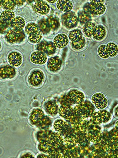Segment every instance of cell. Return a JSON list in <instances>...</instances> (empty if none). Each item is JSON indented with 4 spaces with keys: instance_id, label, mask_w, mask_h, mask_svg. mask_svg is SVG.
Returning a JSON list of instances; mask_svg holds the SVG:
<instances>
[{
    "instance_id": "cell-35",
    "label": "cell",
    "mask_w": 118,
    "mask_h": 158,
    "mask_svg": "<svg viewBox=\"0 0 118 158\" xmlns=\"http://www.w3.org/2000/svg\"><path fill=\"white\" fill-rule=\"evenodd\" d=\"M38 26L39 29L40 30L42 33L46 34L50 32V29L48 23L46 19H43L41 20L39 22Z\"/></svg>"
},
{
    "instance_id": "cell-44",
    "label": "cell",
    "mask_w": 118,
    "mask_h": 158,
    "mask_svg": "<svg viewBox=\"0 0 118 158\" xmlns=\"http://www.w3.org/2000/svg\"><path fill=\"white\" fill-rule=\"evenodd\" d=\"M104 1L100 0V1H91V5H97V4H104Z\"/></svg>"
},
{
    "instance_id": "cell-14",
    "label": "cell",
    "mask_w": 118,
    "mask_h": 158,
    "mask_svg": "<svg viewBox=\"0 0 118 158\" xmlns=\"http://www.w3.org/2000/svg\"><path fill=\"white\" fill-rule=\"evenodd\" d=\"M62 62L58 56L50 58L47 62V68L50 71L56 72L60 70L61 67Z\"/></svg>"
},
{
    "instance_id": "cell-18",
    "label": "cell",
    "mask_w": 118,
    "mask_h": 158,
    "mask_svg": "<svg viewBox=\"0 0 118 158\" xmlns=\"http://www.w3.org/2000/svg\"><path fill=\"white\" fill-rule=\"evenodd\" d=\"M58 112L60 116L65 119H71L74 116L73 108L68 105L61 106L58 109Z\"/></svg>"
},
{
    "instance_id": "cell-43",
    "label": "cell",
    "mask_w": 118,
    "mask_h": 158,
    "mask_svg": "<svg viewBox=\"0 0 118 158\" xmlns=\"http://www.w3.org/2000/svg\"><path fill=\"white\" fill-rule=\"evenodd\" d=\"M8 24L4 23L0 21V33H4L7 30Z\"/></svg>"
},
{
    "instance_id": "cell-29",
    "label": "cell",
    "mask_w": 118,
    "mask_h": 158,
    "mask_svg": "<svg viewBox=\"0 0 118 158\" xmlns=\"http://www.w3.org/2000/svg\"><path fill=\"white\" fill-rule=\"evenodd\" d=\"M107 51L109 57H114L118 53L117 45L113 42H109L106 46Z\"/></svg>"
},
{
    "instance_id": "cell-45",
    "label": "cell",
    "mask_w": 118,
    "mask_h": 158,
    "mask_svg": "<svg viewBox=\"0 0 118 158\" xmlns=\"http://www.w3.org/2000/svg\"><path fill=\"white\" fill-rule=\"evenodd\" d=\"M22 157H34V156H33V155H32V154L30 153H27L25 154L23 156H22Z\"/></svg>"
},
{
    "instance_id": "cell-50",
    "label": "cell",
    "mask_w": 118,
    "mask_h": 158,
    "mask_svg": "<svg viewBox=\"0 0 118 158\" xmlns=\"http://www.w3.org/2000/svg\"><path fill=\"white\" fill-rule=\"evenodd\" d=\"M1 2L0 1V9H1Z\"/></svg>"
},
{
    "instance_id": "cell-36",
    "label": "cell",
    "mask_w": 118,
    "mask_h": 158,
    "mask_svg": "<svg viewBox=\"0 0 118 158\" xmlns=\"http://www.w3.org/2000/svg\"><path fill=\"white\" fill-rule=\"evenodd\" d=\"M39 30L38 25L34 23H28L25 29V32L28 35L37 31H39Z\"/></svg>"
},
{
    "instance_id": "cell-6",
    "label": "cell",
    "mask_w": 118,
    "mask_h": 158,
    "mask_svg": "<svg viewBox=\"0 0 118 158\" xmlns=\"http://www.w3.org/2000/svg\"><path fill=\"white\" fill-rule=\"evenodd\" d=\"M74 116L80 119L88 118L91 115V111L88 107L82 104H77L73 108Z\"/></svg>"
},
{
    "instance_id": "cell-15",
    "label": "cell",
    "mask_w": 118,
    "mask_h": 158,
    "mask_svg": "<svg viewBox=\"0 0 118 158\" xmlns=\"http://www.w3.org/2000/svg\"><path fill=\"white\" fill-rule=\"evenodd\" d=\"M69 41V39L66 35L64 33H60L54 38L53 44L57 48L62 49L67 46Z\"/></svg>"
},
{
    "instance_id": "cell-30",
    "label": "cell",
    "mask_w": 118,
    "mask_h": 158,
    "mask_svg": "<svg viewBox=\"0 0 118 158\" xmlns=\"http://www.w3.org/2000/svg\"><path fill=\"white\" fill-rule=\"evenodd\" d=\"M83 37L82 32L80 29L73 30L69 34V38L71 42L78 40Z\"/></svg>"
},
{
    "instance_id": "cell-11",
    "label": "cell",
    "mask_w": 118,
    "mask_h": 158,
    "mask_svg": "<svg viewBox=\"0 0 118 158\" xmlns=\"http://www.w3.org/2000/svg\"><path fill=\"white\" fill-rule=\"evenodd\" d=\"M30 60L33 64L43 65L47 62V55L44 53L38 51L32 53L31 55Z\"/></svg>"
},
{
    "instance_id": "cell-8",
    "label": "cell",
    "mask_w": 118,
    "mask_h": 158,
    "mask_svg": "<svg viewBox=\"0 0 118 158\" xmlns=\"http://www.w3.org/2000/svg\"><path fill=\"white\" fill-rule=\"evenodd\" d=\"M67 98L73 104H79L82 103L85 98V95L82 92L77 89H73L69 92Z\"/></svg>"
},
{
    "instance_id": "cell-49",
    "label": "cell",
    "mask_w": 118,
    "mask_h": 158,
    "mask_svg": "<svg viewBox=\"0 0 118 158\" xmlns=\"http://www.w3.org/2000/svg\"><path fill=\"white\" fill-rule=\"evenodd\" d=\"M1 48H2V44H1V42L0 41V49H1Z\"/></svg>"
},
{
    "instance_id": "cell-16",
    "label": "cell",
    "mask_w": 118,
    "mask_h": 158,
    "mask_svg": "<svg viewBox=\"0 0 118 158\" xmlns=\"http://www.w3.org/2000/svg\"><path fill=\"white\" fill-rule=\"evenodd\" d=\"M33 7L36 12L43 15H47L50 10V7L48 4L43 1H36Z\"/></svg>"
},
{
    "instance_id": "cell-39",
    "label": "cell",
    "mask_w": 118,
    "mask_h": 158,
    "mask_svg": "<svg viewBox=\"0 0 118 158\" xmlns=\"http://www.w3.org/2000/svg\"><path fill=\"white\" fill-rule=\"evenodd\" d=\"M98 56L103 59H107L109 57L107 51L106 49V45H102L100 46L98 49Z\"/></svg>"
},
{
    "instance_id": "cell-21",
    "label": "cell",
    "mask_w": 118,
    "mask_h": 158,
    "mask_svg": "<svg viewBox=\"0 0 118 158\" xmlns=\"http://www.w3.org/2000/svg\"><path fill=\"white\" fill-rule=\"evenodd\" d=\"M87 137L90 142L97 143L101 140L102 133L98 130H91L86 133Z\"/></svg>"
},
{
    "instance_id": "cell-23",
    "label": "cell",
    "mask_w": 118,
    "mask_h": 158,
    "mask_svg": "<svg viewBox=\"0 0 118 158\" xmlns=\"http://www.w3.org/2000/svg\"><path fill=\"white\" fill-rule=\"evenodd\" d=\"M106 35V30L104 27L102 25H98L92 35L93 39L97 41H100L105 37Z\"/></svg>"
},
{
    "instance_id": "cell-47",
    "label": "cell",
    "mask_w": 118,
    "mask_h": 158,
    "mask_svg": "<svg viewBox=\"0 0 118 158\" xmlns=\"http://www.w3.org/2000/svg\"><path fill=\"white\" fill-rule=\"evenodd\" d=\"M15 2L16 5H17L18 6H22L23 5L25 1H15Z\"/></svg>"
},
{
    "instance_id": "cell-38",
    "label": "cell",
    "mask_w": 118,
    "mask_h": 158,
    "mask_svg": "<svg viewBox=\"0 0 118 158\" xmlns=\"http://www.w3.org/2000/svg\"><path fill=\"white\" fill-rule=\"evenodd\" d=\"M108 144L109 148L113 150L118 149V135L117 133L111 137L108 142Z\"/></svg>"
},
{
    "instance_id": "cell-13",
    "label": "cell",
    "mask_w": 118,
    "mask_h": 158,
    "mask_svg": "<svg viewBox=\"0 0 118 158\" xmlns=\"http://www.w3.org/2000/svg\"><path fill=\"white\" fill-rule=\"evenodd\" d=\"M8 63L12 67H19L22 63V55L18 52H11L8 55Z\"/></svg>"
},
{
    "instance_id": "cell-20",
    "label": "cell",
    "mask_w": 118,
    "mask_h": 158,
    "mask_svg": "<svg viewBox=\"0 0 118 158\" xmlns=\"http://www.w3.org/2000/svg\"><path fill=\"white\" fill-rule=\"evenodd\" d=\"M77 144L81 148H85L89 145L90 142L87 137L86 132L79 131L75 135Z\"/></svg>"
},
{
    "instance_id": "cell-33",
    "label": "cell",
    "mask_w": 118,
    "mask_h": 158,
    "mask_svg": "<svg viewBox=\"0 0 118 158\" xmlns=\"http://www.w3.org/2000/svg\"><path fill=\"white\" fill-rule=\"evenodd\" d=\"M1 6L5 10L12 11L16 6L15 1L5 0L1 1Z\"/></svg>"
},
{
    "instance_id": "cell-5",
    "label": "cell",
    "mask_w": 118,
    "mask_h": 158,
    "mask_svg": "<svg viewBox=\"0 0 118 158\" xmlns=\"http://www.w3.org/2000/svg\"><path fill=\"white\" fill-rule=\"evenodd\" d=\"M62 22L65 27L68 29H71L77 26L78 19L74 13H68L63 15Z\"/></svg>"
},
{
    "instance_id": "cell-46",
    "label": "cell",
    "mask_w": 118,
    "mask_h": 158,
    "mask_svg": "<svg viewBox=\"0 0 118 158\" xmlns=\"http://www.w3.org/2000/svg\"><path fill=\"white\" fill-rule=\"evenodd\" d=\"M38 158H49V155L47 154H40L37 156Z\"/></svg>"
},
{
    "instance_id": "cell-1",
    "label": "cell",
    "mask_w": 118,
    "mask_h": 158,
    "mask_svg": "<svg viewBox=\"0 0 118 158\" xmlns=\"http://www.w3.org/2000/svg\"><path fill=\"white\" fill-rule=\"evenodd\" d=\"M111 115L108 111L102 110L92 114L91 118L92 123L97 125L106 123L110 120Z\"/></svg>"
},
{
    "instance_id": "cell-31",
    "label": "cell",
    "mask_w": 118,
    "mask_h": 158,
    "mask_svg": "<svg viewBox=\"0 0 118 158\" xmlns=\"http://www.w3.org/2000/svg\"><path fill=\"white\" fill-rule=\"evenodd\" d=\"M43 35L42 32L40 31H39L29 35L28 39L30 43L37 44L41 41Z\"/></svg>"
},
{
    "instance_id": "cell-25",
    "label": "cell",
    "mask_w": 118,
    "mask_h": 158,
    "mask_svg": "<svg viewBox=\"0 0 118 158\" xmlns=\"http://www.w3.org/2000/svg\"><path fill=\"white\" fill-rule=\"evenodd\" d=\"M58 107L57 104L54 101H49L45 105L46 112L52 116L57 115L58 112Z\"/></svg>"
},
{
    "instance_id": "cell-12",
    "label": "cell",
    "mask_w": 118,
    "mask_h": 158,
    "mask_svg": "<svg viewBox=\"0 0 118 158\" xmlns=\"http://www.w3.org/2000/svg\"><path fill=\"white\" fill-rule=\"evenodd\" d=\"M48 141L53 147L57 148L62 145L64 142V139L61 134L57 132H55L49 135Z\"/></svg>"
},
{
    "instance_id": "cell-17",
    "label": "cell",
    "mask_w": 118,
    "mask_h": 158,
    "mask_svg": "<svg viewBox=\"0 0 118 158\" xmlns=\"http://www.w3.org/2000/svg\"><path fill=\"white\" fill-rule=\"evenodd\" d=\"M16 73L15 69L10 66L6 65L0 68V78H12L15 77Z\"/></svg>"
},
{
    "instance_id": "cell-22",
    "label": "cell",
    "mask_w": 118,
    "mask_h": 158,
    "mask_svg": "<svg viewBox=\"0 0 118 158\" xmlns=\"http://www.w3.org/2000/svg\"><path fill=\"white\" fill-rule=\"evenodd\" d=\"M57 9L63 12L68 13L73 9V4L70 1L60 0L57 1Z\"/></svg>"
},
{
    "instance_id": "cell-26",
    "label": "cell",
    "mask_w": 118,
    "mask_h": 158,
    "mask_svg": "<svg viewBox=\"0 0 118 158\" xmlns=\"http://www.w3.org/2000/svg\"><path fill=\"white\" fill-rule=\"evenodd\" d=\"M96 26V24L94 23L88 22L85 24L83 28V32L87 37H91L93 35Z\"/></svg>"
},
{
    "instance_id": "cell-41",
    "label": "cell",
    "mask_w": 118,
    "mask_h": 158,
    "mask_svg": "<svg viewBox=\"0 0 118 158\" xmlns=\"http://www.w3.org/2000/svg\"><path fill=\"white\" fill-rule=\"evenodd\" d=\"M79 19L82 23H87L89 19V17L88 14L85 13H82L79 16Z\"/></svg>"
},
{
    "instance_id": "cell-48",
    "label": "cell",
    "mask_w": 118,
    "mask_h": 158,
    "mask_svg": "<svg viewBox=\"0 0 118 158\" xmlns=\"http://www.w3.org/2000/svg\"><path fill=\"white\" fill-rule=\"evenodd\" d=\"M57 1H47V2L50 3H54L57 2Z\"/></svg>"
},
{
    "instance_id": "cell-24",
    "label": "cell",
    "mask_w": 118,
    "mask_h": 158,
    "mask_svg": "<svg viewBox=\"0 0 118 158\" xmlns=\"http://www.w3.org/2000/svg\"><path fill=\"white\" fill-rule=\"evenodd\" d=\"M15 17V14L12 11L4 10L0 15V21L8 25Z\"/></svg>"
},
{
    "instance_id": "cell-27",
    "label": "cell",
    "mask_w": 118,
    "mask_h": 158,
    "mask_svg": "<svg viewBox=\"0 0 118 158\" xmlns=\"http://www.w3.org/2000/svg\"><path fill=\"white\" fill-rule=\"evenodd\" d=\"M54 148L48 141H44L40 142L38 145L39 150L43 153L48 154L54 150Z\"/></svg>"
},
{
    "instance_id": "cell-19",
    "label": "cell",
    "mask_w": 118,
    "mask_h": 158,
    "mask_svg": "<svg viewBox=\"0 0 118 158\" xmlns=\"http://www.w3.org/2000/svg\"><path fill=\"white\" fill-rule=\"evenodd\" d=\"M26 24L24 19L22 17H15L10 24V26L14 31L17 32L22 31Z\"/></svg>"
},
{
    "instance_id": "cell-2",
    "label": "cell",
    "mask_w": 118,
    "mask_h": 158,
    "mask_svg": "<svg viewBox=\"0 0 118 158\" xmlns=\"http://www.w3.org/2000/svg\"><path fill=\"white\" fill-rule=\"evenodd\" d=\"M92 103L98 109L104 110L107 107L108 100L102 93H95L91 97Z\"/></svg>"
},
{
    "instance_id": "cell-28",
    "label": "cell",
    "mask_w": 118,
    "mask_h": 158,
    "mask_svg": "<svg viewBox=\"0 0 118 158\" xmlns=\"http://www.w3.org/2000/svg\"><path fill=\"white\" fill-rule=\"evenodd\" d=\"M65 136L64 139V142L65 143L66 147L69 148L75 147L77 145L75 136L70 135L69 133Z\"/></svg>"
},
{
    "instance_id": "cell-34",
    "label": "cell",
    "mask_w": 118,
    "mask_h": 158,
    "mask_svg": "<svg viewBox=\"0 0 118 158\" xmlns=\"http://www.w3.org/2000/svg\"><path fill=\"white\" fill-rule=\"evenodd\" d=\"M64 158L78 157L80 155L74 148H66L63 154Z\"/></svg>"
},
{
    "instance_id": "cell-4",
    "label": "cell",
    "mask_w": 118,
    "mask_h": 158,
    "mask_svg": "<svg viewBox=\"0 0 118 158\" xmlns=\"http://www.w3.org/2000/svg\"><path fill=\"white\" fill-rule=\"evenodd\" d=\"M25 36L23 32H17L14 30H10L5 36L6 40L11 44L20 43L24 40Z\"/></svg>"
},
{
    "instance_id": "cell-37",
    "label": "cell",
    "mask_w": 118,
    "mask_h": 158,
    "mask_svg": "<svg viewBox=\"0 0 118 158\" xmlns=\"http://www.w3.org/2000/svg\"><path fill=\"white\" fill-rule=\"evenodd\" d=\"M85 40L84 38L83 37L78 40L71 42V44L73 48L76 50H81L85 46Z\"/></svg>"
},
{
    "instance_id": "cell-3",
    "label": "cell",
    "mask_w": 118,
    "mask_h": 158,
    "mask_svg": "<svg viewBox=\"0 0 118 158\" xmlns=\"http://www.w3.org/2000/svg\"><path fill=\"white\" fill-rule=\"evenodd\" d=\"M44 74L40 70H36L32 72L29 77V84L32 86L39 87L42 84L44 80Z\"/></svg>"
},
{
    "instance_id": "cell-42",
    "label": "cell",
    "mask_w": 118,
    "mask_h": 158,
    "mask_svg": "<svg viewBox=\"0 0 118 158\" xmlns=\"http://www.w3.org/2000/svg\"><path fill=\"white\" fill-rule=\"evenodd\" d=\"M49 158H64V155L60 152H56L54 150L50 153L47 154Z\"/></svg>"
},
{
    "instance_id": "cell-32",
    "label": "cell",
    "mask_w": 118,
    "mask_h": 158,
    "mask_svg": "<svg viewBox=\"0 0 118 158\" xmlns=\"http://www.w3.org/2000/svg\"><path fill=\"white\" fill-rule=\"evenodd\" d=\"M92 10L95 15H100L104 13L106 10V6L104 4L92 5Z\"/></svg>"
},
{
    "instance_id": "cell-7",
    "label": "cell",
    "mask_w": 118,
    "mask_h": 158,
    "mask_svg": "<svg viewBox=\"0 0 118 158\" xmlns=\"http://www.w3.org/2000/svg\"><path fill=\"white\" fill-rule=\"evenodd\" d=\"M44 117L43 111L40 109L36 108L32 110L30 115L29 121L32 125L37 126L41 124Z\"/></svg>"
},
{
    "instance_id": "cell-9",
    "label": "cell",
    "mask_w": 118,
    "mask_h": 158,
    "mask_svg": "<svg viewBox=\"0 0 118 158\" xmlns=\"http://www.w3.org/2000/svg\"><path fill=\"white\" fill-rule=\"evenodd\" d=\"M53 126L57 132L61 134L63 136L68 135L71 131V127L69 124L62 119L57 120L54 122Z\"/></svg>"
},
{
    "instance_id": "cell-10",
    "label": "cell",
    "mask_w": 118,
    "mask_h": 158,
    "mask_svg": "<svg viewBox=\"0 0 118 158\" xmlns=\"http://www.w3.org/2000/svg\"><path fill=\"white\" fill-rule=\"evenodd\" d=\"M37 48L39 51L48 56L54 54L57 50V48L55 47L53 42L46 41L42 42L38 45Z\"/></svg>"
},
{
    "instance_id": "cell-40",
    "label": "cell",
    "mask_w": 118,
    "mask_h": 158,
    "mask_svg": "<svg viewBox=\"0 0 118 158\" xmlns=\"http://www.w3.org/2000/svg\"><path fill=\"white\" fill-rule=\"evenodd\" d=\"M49 27L53 30H56L59 26V23L56 18L53 17L49 18L47 21Z\"/></svg>"
}]
</instances>
